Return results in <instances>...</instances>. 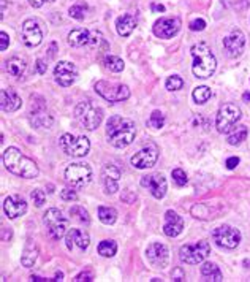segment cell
<instances>
[{"label":"cell","mask_w":250,"mask_h":282,"mask_svg":"<svg viewBox=\"0 0 250 282\" xmlns=\"http://www.w3.org/2000/svg\"><path fill=\"white\" fill-rule=\"evenodd\" d=\"M106 135L111 146L122 149L135 141L137 125L131 119L122 118V116H112L106 124Z\"/></svg>","instance_id":"1"},{"label":"cell","mask_w":250,"mask_h":282,"mask_svg":"<svg viewBox=\"0 0 250 282\" xmlns=\"http://www.w3.org/2000/svg\"><path fill=\"white\" fill-rule=\"evenodd\" d=\"M4 165L5 168L24 179H32L38 176L37 163L27 156H24L18 147H7L4 151Z\"/></svg>","instance_id":"2"},{"label":"cell","mask_w":250,"mask_h":282,"mask_svg":"<svg viewBox=\"0 0 250 282\" xmlns=\"http://www.w3.org/2000/svg\"><path fill=\"white\" fill-rule=\"evenodd\" d=\"M190 53L193 56V65H192L193 75L199 79L211 78L215 69H217V60H215V56L212 54L211 48L204 43H198L192 46Z\"/></svg>","instance_id":"3"},{"label":"cell","mask_w":250,"mask_h":282,"mask_svg":"<svg viewBox=\"0 0 250 282\" xmlns=\"http://www.w3.org/2000/svg\"><path fill=\"white\" fill-rule=\"evenodd\" d=\"M75 118L86 130H95L103 121V110L92 106L90 102H81L75 110Z\"/></svg>","instance_id":"4"},{"label":"cell","mask_w":250,"mask_h":282,"mask_svg":"<svg viewBox=\"0 0 250 282\" xmlns=\"http://www.w3.org/2000/svg\"><path fill=\"white\" fill-rule=\"evenodd\" d=\"M65 182L69 184V187L73 189H82L86 187L90 179H92V168L89 167L87 163L82 162H75L72 165L65 168Z\"/></svg>","instance_id":"5"},{"label":"cell","mask_w":250,"mask_h":282,"mask_svg":"<svg viewBox=\"0 0 250 282\" xmlns=\"http://www.w3.org/2000/svg\"><path fill=\"white\" fill-rule=\"evenodd\" d=\"M43 222L48 230V235L53 240L59 241L66 235V228H69V219L59 211L57 208L48 209L43 215Z\"/></svg>","instance_id":"6"},{"label":"cell","mask_w":250,"mask_h":282,"mask_svg":"<svg viewBox=\"0 0 250 282\" xmlns=\"http://www.w3.org/2000/svg\"><path fill=\"white\" fill-rule=\"evenodd\" d=\"M211 252L208 241H198L195 244H184L179 249V258L186 265H198L206 260Z\"/></svg>","instance_id":"7"},{"label":"cell","mask_w":250,"mask_h":282,"mask_svg":"<svg viewBox=\"0 0 250 282\" xmlns=\"http://www.w3.org/2000/svg\"><path fill=\"white\" fill-rule=\"evenodd\" d=\"M60 149L72 157H84L90 151V141L86 137H75L72 134H63L60 141Z\"/></svg>","instance_id":"8"},{"label":"cell","mask_w":250,"mask_h":282,"mask_svg":"<svg viewBox=\"0 0 250 282\" xmlns=\"http://www.w3.org/2000/svg\"><path fill=\"white\" fill-rule=\"evenodd\" d=\"M95 92L103 97L106 102H124L130 97V89L125 84H116L109 81H97L95 82Z\"/></svg>","instance_id":"9"},{"label":"cell","mask_w":250,"mask_h":282,"mask_svg":"<svg viewBox=\"0 0 250 282\" xmlns=\"http://www.w3.org/2000/svg\"><path fill=\"white\" fill-rule=\"evenodd\" d=\"M241 119V110L235 103L223 105L215 118V127H217L219 134H230L235 128L236 122Z\"/></svg>","instance_id":"10"},{"label":"cell","mask_w":250,"mask_h":282,"mask_svg":"<svg viewBox=\"0 0 250 282\" xmlns=\"http://www.w3.org/2000/svg\"><path fill=\"white\" fill-rule=\"evenodd\" d=\"M212 240L223 249H236L241 243V231L230 225H220L212 231Z\"/></svg>","instance_id":"11"},{"label":"cell","mask_w":250,"mask_h":282,"mask_svg":"<svg viewBox=\"0 0 250 282\" xmlns=\"http://www.w3.org/2000/svg\"><path fill=\"white\" fill-rule=\"evenodd\" d=\"M158 159V147L154 143H149L147 146H144L143 149H140L138 153H135L131 156L130 162L135 168L138 170H146V168H151L155 165Z\"/></svg>","instance_id":"12"},{"label":"cell","mask_w":250,"mask_h":282,"mask_svg":"<svg viewBox=\"0 0 250 282\" xmlns=\"http://www.w3.org/2000/svg\"><path fill=\"white\" fill-rule=\"evenodd\" d=\"M146 257L152 267L158 270H165L170 263V251L168 247L162 243H152L146 249Z\"/></svg>","instance_id":"13"},{"label":"cell","mask_w":250,"mask_h":282,"mask_svg":"<svg viewBox=\"0 0 250 282\" xmlns=\"http://www.w3.org/2000/svg\"><path fill=\"white\" fill-rule=\"evenodd\" d=\"M54 79L59 86L62 88H70L72 84H75V81L78 79V69L76 65L72 62L62 60L56 65L54 69Z\"/></svg>","instance_id":"14"},{"label":"cell","mask_w":250,"mask_h":282,"mask_svg":"<svg viewBox=\"0 0 250 282\" xmlns=\"http://www.w3.org/2000/svg\"><path fill=\"white\" fill-rule=\"evenodd\" d=\"M21 40L27 48H35L43 40V30L37 19H26L21 29Z\"/></svg>","instance_id":"15"},{"label":"cell","mask_w":250,"mask_h":282,"mask_svg":"<svg viewBox=\"0 0 250 282\" xmlns=\"http://www.w3.org/2000/svg\"><path fill=\"white\" fill-rule=\"evenodd\" d=\"M141 186L151 192L152 197L157 198V200H162V198L166 195V189H168V184H166L165 176L160 175V173H152V175L143 176L141 178Z\"/></svg>","instance_id":"16"},{"label":"cell","mask_w":250,"mask_h":282,"mask_svg":"<svg viewBox=\"0 0 250 282\" xmlns=\"http://www.w3.org/2000/svg\"><path fill=\"white\" fill-rule=\"evenodd\" d=\"M223 46H225V51L231 59H236L242 54L244 51V46H245V37L241 30H233L228 37L223 38Z\"/></svg>","instance_id":"17"},{"label":"cell","mask_w":250,"mask_h":282,"mask_svg":"<svg viewBox=\"0 0 250 282\" xmlns=\"http://www.w3.org/2000/svg\"><path fill=\"white\" fill-rule=\"evenodd\" d=\"M180 29V19L177 18H162L154 24V35L158 38H173Z\"/></svg>","instance_id":"18"},{"label":"cell","mask_w":250,"mask_h":282,"mask_svg":"<svg viewBox=\"0 0 250 282\" xmlns=\"http://www.w3.org/2000/svg\"><path fill=\"white\" fill-rule=\"evenodd\" d=\"M184 230V221H182L180 215L173 211L168 209L165 212V224H163V233L170 238H176L182 233Z\"/></svg>","instance_id":"19"},{"label":"cell","mask_w":250,"mask_h":282,"mask_svg":"<svg viewBox=\"0 0 250 282\" xmlns=\"http://www.w3.org/2000/svg\"><path fill=\"white\" fill-rule=\"evenodd\" d=\"M65 243H66V247L73 251L75 247H78L79 251H86L90 244V238H89V233L84 230H79V228H72L70 231H66L65 235Z\"/></svg>","instance_id":"20"},{"label":"cell","mask_w":250,"mask_h":282,"mask_svg":"<svg viewBox=\"0 0 250 282\" xmlns=\"http://www.w3.org/2000/svg\"><path fill=\"white\" fill-rule=\"evenodd\" d=\"M4 211L8 219H18L19 215H24L27 211V203L19 195H10L4 202Z\"/></svg>","instance_id":"21"},{"label":"cell","mask_w":250,"mask_h":282,"mask_svg":"<svg viewBox=\"0 0 250 282\" xmlns=\"http://www.w3.org/2000/svg\"><path fill=\"white\" fill-rule=\"evenodd\" d=\"M119 179H121V171L118 167L114 165H105L103 171H102V181H103V186H105V192L108 195L116 193L119 190Z\"/></svg>","instance_id":"22"},{"label":"cell","mask_w":250,"mask_h":282,"mask_svg":"<svg viewBox=\"0 0 250 282\" xmlns=\"http://www.w3.org/2000/svg\"><path fill=\"white\" fill-rule=\"evenodd\" d=\"M44 102V100H43ZM37 103V102H33V98H32V111H30V121L32 124L35 125V127H44V128H49L53 125V116L51 114H48L46 111V106L44 103Z\"/></svg>","instance_id":"23"},{"label":"cell","mask_w":250,"mask_h":282,"mask_svg":"<svg viewBox=\"0 0 250 282\" xmlns=\"http://www.w3.org/2000/svg\"><path fill=\"white\" fill-rule=\"evenodd\" d=\"M22 105V100L21 97L14 92V89L11 88H7V89H2L0 92V108L5 113H14L18 111Z\"/></svg>","instance_id":"24"},{"label":"cell","mask_w":250,"mask_h":282,"mask_svg":"<svg viewBox=\"0 0 250 282\" xmlns=\"http://www.w3.org/2000/svg\"><path fill=\"white\" fill-rule=\"evenodd\" d=\"M69 45L72 48H82L92 43V32H89L87 29H75L69 34V38H66Z\"/></svg>","instance_id":"25"},{"label":"cell","mask_w":250,"mask_h":282,"mask_svg":"<svg viewBox=\"0 0 250 282\" xmlns=\"http://www.w3.org/2000/svg\"><path fill=\"white\" fill-rule=\"evenodd\" d=\"M137 27V19L133 14H122L118 18V21H116V29H118V34L121 37H128L133 30H135Z\"/></svg>","instance_id":"26"},{"label":"cell","mask_w":250,"mask_h":282,"mask_svg":"<svg viewBox=\"0 0 250 282\" xmlns=\"http://www.w3.org/2000/svg\"><path fill=\"white\" fill-rule=\"evenodd\" d=\"M37 258H38V247H37L35 241L27 240L26 247H24V252L21 255V263L24 265L26 268H30V267L35 265Z\"/></svg>","instance_id":"27"},{"label":"cell","mask_w":250,"mask_h":282,"mask_svg":"<svg viewBox=\"0 0 250 282\" xmlns=\"http://www.w3.org/2000/svg\"><path fill=\"white\" fill-rule=\"evenodd\" d=\"M26 69H27V63H26V59H22V57L14 56V57L7 60V72L10 76L19 78L24 75Z\"/></svg>","instance_id":"28"},{"label":"cell","mask_w":250,"mask_h":282,"mask_svg":"<svg viewBox=\"0 0 250 282\" xmlns=\"http://www.w3.org/2000/svg\"><path fill=\"white\" fill-rule=\"evenodd\" d=\"M201 274L204 277V280H211V282H222L223 280V274L220 271V268L215 263L206 262L201 267Z\"/></svg>","instance_id":"29"},{"label":"cell","mask_w":250,"mask_h":282,"mask_svg":"<svg viewBox=\"0 0 250 282\" xmlns=\"http://www.w3.org/2000/svg\"><path fill=\"white\" fill-rule=\"evenodd\" d=\"M98 219L105 225H112L118 219V211L109 206H98Z\"/></svg>","instance_id":"30"},{"label":"cell","mask_w":250,"mask_h":282,"mask_svg":"<svg viewBox=\"0 0 250 282\" xmlns=\"http://www.w3.org/2000/svg\"><path fill=\"white\" fill-rule=\"evenodd\" d=\"M116 252H118V243L112 241V240H105L98 244V254L102 257H114Z\"/></svg>","instance_id":"31"},{"label":"cell","mask_w":250,"mask_h":282,"mask_svg":"<svg viewBox=\"0 0 250 282\" xmlns=\"http://www.w3.org/2000/svg\"><path fill=\"white\" fill-rule=\"evenodd\" d=\"M247 134H248V130H247V127L245 125H239V127H236V130L233 132V134H230L228 135V144H231V146H239L245 138H247Z\"/></svg>","instance_id":"32"},{"label":"cell","mask_w":250,"mask_h":282,"mask_svg":"<svg viewBox=\"0 0 250 282\" xmlns=\"http://www.w3.org/2000/svg\"><path fill=\"white\" fill-rule=\"evenodd\" d=\"M211 95H212V91L208 86H198V88H195V91L192 94L195 103H198V105H204L211 98Z\"/></svg>","instance_id":"33"},{"label":"cell","mask_w":250,"mask_h":282,"mask_svg":"<svg viewBox=\"0 0 250 282\" xmlns=\"http://www.w3.org/2000/svg\"><path fill=\"white\" fill-rule=\"evenodd\" d=\"M103 63H105V67H106L109 72H114V73L122 72L124 67H125L124 60H122L121 57H118V56H106V57L103 59Z\"/></svg>","instance_id":"34"},{"label":"cell","mask_w":250,"mask_h":282,"mask_svg":"<svg viewBox=\"0 0 250 282\" xmlns=\"http://www.w3.org/2000/svg\"><path fill=\"white\" fill-rule=\"evenodd\" d=\"M70 214H72L73 219H76L81 224H84V225H89L90 224L89 212L84 208H82V206H72L70 208Z\"/></svg>","instance_id":"35"},{"label":"cell","mask_w":250,"mask_h":282,"mask_svg":"<svg viewBox=\"0 0 250 282\" xmlns=\"http://www.w3.org/2000/svg\"><path fill=\"white\" fill-rule=\"evenodd\" d=\"M147 124H149V127H152V128H162L165 125V114L162 111H158V110L152 111Z\"/></svg>","instance_id":"36"},{"label":"cell","mask_w":250,"mask_h":282,"mask_svg":"<svg viewBox=\"0 0 250 282\" xmlns=\"http://www.w3.org/2000/svg\"><path fill=\"white\" fill-rule=\"evenodd\" d=\"M165 86H166V89H168V91L176 92V91L182 89V86H184V79H182L180 76H177V75H173V76H170L168 79H166Z\"/></svg>","instance_id":"37"},{"label":"cell","mask_w":250,"mask_h":282,"mask_svg":"<svg viewBox=\"0 0 250 282\" xmlns=\"http://www.w3.org/2000/svg\"><path fill=\"white\" fill-rule=\"evenodd\" d=\"M86 11H87V7H86V5L76 4V5H73V7L69 10V14L72 16L73 19H84Z\"/></svg>","instance_id":"38"},{"label":"cell","mask_w":250,"mask_h":282,"mask_svg":"<svg viewBox=\"0 0 250 282\" xmlns=\"http://www.w3.org/2000/svg\"><path fill=\"white\" fill-rule=\"evenodd\" d=\"M171 176H173V181L176 182V184H177L179 187H182V186H186V184H187V175H186V171H184V170L176 168V170H173Z\"/></svg>","instance_id":"39"},{"label":"cell","mask_w":250,"mask_h":282,"mask_svg":"<svg viewBox=\"0 0 250 282\" xmlns=\"http://www.w3.org/2000/svg\"><path fill=\"white\" fill-rule=\"evenodd\" d=\"M30 197H32V200H33V203H35L37 208H41V206L44 205V202H46V193H44L41 189L32 190Z\"/></svg>","instance_id":"40"},{"label":"cell","mask_w":250,"mask_h":282,"mask_svg":"<svg viewBox=\"0 0 250 282\" xmlns=\"http://www.w3.org/2000/svg\"><path fill=\"white\" fill-rule=\"evenodd\" d=\"M76 189L73 187H66L60 192V198L63 202H76L78 200V193L75 192Z\"/></svg>","instance_id":"41"},{"label":"cell","mask_w":250,"mask_h":282,"mask_svg":"<svg viewBox=\"0 0 250 282\" xmlns=\"http://www.w3.org/2000/svg\"><path fill=\"white\" fill-rule=\"evenodd\" d=\"M189 27H190V30H193V32H201V30L206 29V21H204V19H195V21L190 23Z\"/></svg>","instance_id":"42"},{"label":"cell","mask_w":250,"mask_h":282,"mask_svg":"<svg viewBox=\"0 0 250 282\" xmlns=\"http://www.w3.org/2000/svg\"><path fill=\"white\" fill-rule=\"evenodd\" d=\"M10 45V37L5 32H0V51H7Z\"/></svg>","instance_id":"43"},{"label":"cell","mask_w":250,"mask_h":282,"mask_svg":"<svg viewBox=\"0 0 250 282\" xmlns=\"http://www.w3.org/2000/svg\"><path fill=\"white\" fill-rule=\"evenodd\" d=\"M92 279H94V276H92L90 271H82V273H79L73 280H75V282H82V280L89 282V280H92Z\"/></svg>","instance_id":"44"},{"label":"cell","mask_w":250,"mask_h":282,"mask_svg":"<svg viewBox=\"0 0 250 282\" xmlns=\"http://www.w3.org/2000/svg\"><path fill=\"white\" fill-rule=\"evenodd\" d=\"M225 165H226L228 170H235L238 165H239V157H230V159H226Z\"/></svg>","instance_id":"45"},{"label":"cell","mask_w":250,"mask_h":282,"mask_svg":"<svg viewBox=\"0 0 250 282\" xmlns=\"http://www.w3.org/2000/svg\"><path fill=\"white\" fill-rule=\"evenodd\" d=\"M171 277H173V280H186V274H184V271H182V268H174Z\"/></svg>","instance_id":"46"},{"label":"cell","mask_w":250,"mask_h":282,"mask_svg":"<svg viewBox=\"0 0 250 282\" xmlns=\"http://www.w3.org/2000/svg\"><path fill=\"white\" fill-rule=\"evenodd\" d=\"M51 2H54V0H29L30 7L33 8H41L44 4H51Z\"/></svg>","instance_id":"47"},{"label":"cell","mask_w":250,"mask_h":282,"mask_svg":"<svg viewBox=\"0 0 250 282\" xmlns=\"http://www.w3.org/2000/svg\"><path fill=\"white\" fill-rule=\"evenodd\" d=\"M11 236H13L11 228H10V227L2 225V241H10V240H11Z\"/></svg>","instance_id":"48"},{"label":"cell","mask_w":250,"mask_h":282,"mask_svg":"<svg viewBox=\"0 0 250 282\" xmlns=\"http://www.w3.org/2000/svg\"><path fill=\"white\" fill-rule=\"evenodd\" d=\"M46 70H48V63L43 59H38L37 60V72L40 75H43V73H46Z\"/></svg>","instance_id":"49"},{"label":"cell","mask_w":250,"mask_h":282,"mask_svg":"<svg viewBox=\"0 0 250 282\" xmlns=\"http://www.w3.org/2000/svg\"><path fill=\"white\" fill-rule=\"evenodd\" d=\"M152 10L154 11H165V7L163 5H158V4H152Z\"/></svg>","instance_id":"50"},{"label":"cell","mask_w":250,"mask_h":282,"mask_svg":"<svg viewBox=\"0 0 250 282\" xmlns=\"http://www.w3.org/2000/svg\"><path fill=\"white\" fill-rule=\"evenodd\" d=\"M53 280H63V273H62V271H57Z\"/></svg>","instance_id":"51"},{"label":"cell","mask_w":250,"mask_h":282,"mask_svg":"<svg viewBox=\"0 0 250 282\" xmlns=\"http://www.w3.org/2000/svg\"><path fill=\"white\" fill-rule=\"evenodd\" d=\"M30 280H51V279H44V277H40V276H30Z\"/></svg>","instance_id":"52"},{"label":"cell","mask_w":250,"mask_h":282,"mask_svg":"<svg viewBox=\"0 0 250 282\" xmlns=\"http://www.w3.org/2000/svg\"><path fill=\"white\" fill-rule=\"evenodd\" d=\"M242 98H244V102H247V103H248V102H250V94H248V92H245V94L242 95Z\"/></svg>","instance_id":"53"}]
</instances>
